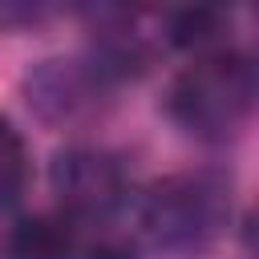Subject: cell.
I'll use <instances>...</instances> for the list:
<instances>
[{"instance_id":"cell-1","label":"cell","mask_w":259,"mask_h":259,"mask_svg":"<svg viewBox=\"0 0 259 259\" xmlns=\"http://www.w3.org/2000/svg\"><path fill=\"white\" fill-rule=\"evenodd\" d=\"M255 105V65L239 49L198 53L166 89V113L202 142H227L239 134Z\"/></svg>"},{"instance_id":"cell-2","label":"cell","mask_w":259,"mask_h":259,"mask_svg":"<svg viewBox=\"0 0 259 259\" xmlns=\"http://www.w3.org/2000/svg\"><path fill=\"white\" fill-rule=\"evenodd\" d=\"M231 219V182L219 170H178L146 186L138 223L158 251H202Z\"/></svg>"},{"instance_id":"cell-3","label":"cell","mask_w":259,"mask_h":259,"mask_svg":"<svg viewBox=\"0 0 259 259\" xmlns=\"http://www.w3.org/2000/svg\"><path fill=\"white\" fill-rule=\"evenodd\" d=\"M49 182L57 202L85 223H105L125 198H130V178L125 166L113 150L105 146H65L53 154L49 166Z\"/></svg>"},{"instance_id":"cell-4","label":"cell","mask_w":259,"mask_h":259,"mask_svg":"<svg viewBox=\"0 0 259 259\" xmlns=\"http://www.w3.org/2000/svg\"><path fill=\"white\" fill-rule=\"evenodd\" d=\"M105 85L109 81L89 61H73V57H49L24 73V97L36 109V117L49 125H77L93 117Z\"/></svg>"},{"instance_id":"cell-5","label":"cell","mask_w":259,"mask_h":259,"mask_svg":"<svg viewBox=\"0 0 259 259\" xmlns=\"http://www.w3.org/2000/svg\"><path fill=\"white\" fill-rule=\"evenodd\" d=\"M8 259H77V239L57 214H24L8 235Z\"/></svg>"},{"instance_id":"cell-6","label":"cell","mask_w":259,"mask_h":259,"mask_svg":"<svg viewBox=\"0 0 259 259\" xmlns=\"http://www.w3.org/2000/svg\"><path fill=\"white\" fill-rule=\"evenodd\" d=\"M227 32V12L210 8V4H186L174 8L166 16V40L174 49H194V53H210Z\"/></svg>"},{"instance_id":"cell-7","label":"cell","mask_w":259,"mask_h":259,"mask_svg":"<svg viewBox=\"0 0 259 259\" xmlns=\"http://www.w3.org/2000/svg\"><path fill=\"white\" fill-rule=\"evenodd\" d=\"M28 186V146L12 117L0 113V206H12Z\"/></svg>"},{"instance_id":"cell-8","label":"cell","mask_w":259,"mask_h":259,"mask_svg":"<svg viewBox=\"0 0 259 259\" xmlns=\"http://www.w3.org/2000/svg\"><path fill=\"white\" fill-rule=\"evenodd\" d=\"M45 16H49L45 4H16V0H4L0 4V24L4 28H28V24L45 20Z\"/></svg>"},{"instance_id":"cell-9","label":"cell","mask_w":259,"mask_h":259,"mask_svg":"<svg viewBox=\"0 0 259 259\" xmlns=\"http://www.w3.org/2000/svg\"><path fill=\"white\" fill-rule=\"evenodd\" d=\"M85 259H138V247L130 239H121V235H101L85 251Z\"/></svg>"}]
</instances>
